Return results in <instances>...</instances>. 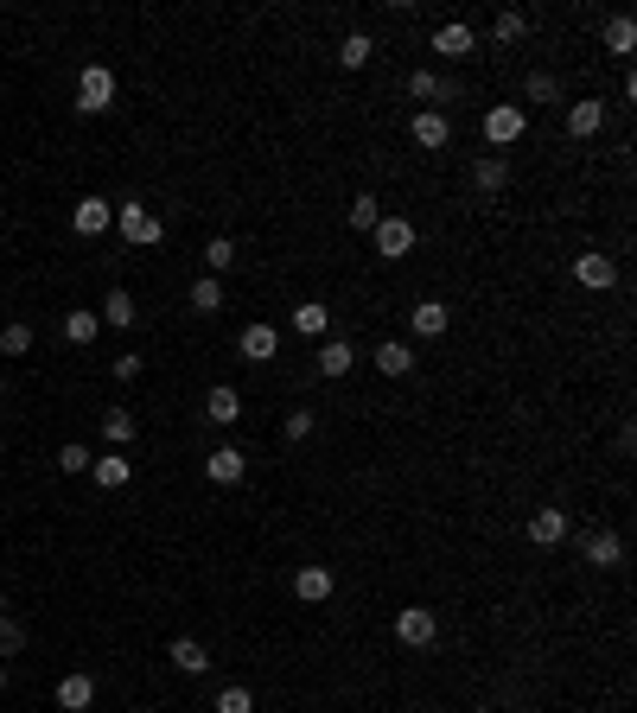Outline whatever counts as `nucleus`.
Listing matches in <instances>:
<instances>
[{
	"mask_svg": "<svg viewBox=\"0 0 637 713\" xmlns=\"http://www.w3.org/2000/svg\"><path fill=\"white\" fill-rule=\"evenodd\" d=\"M332 567H319V561H306V567H294V599L300 605H325V599H332Z\"/></svg>",
	"mask_w": 637,
	"mask_h": 713,
	"instance_id": "obj_10",
	"label": "nucleus"
},
{
	"mask_svg": "<svg viewBox=\"0 0 637 713\" xmlns=\"http://www.w3.org/2000/svg\"><path fill=\"white\" fill-rule=\"evenodd\" d=\"M115 102V71L109 64H83V77H77V109L83 115H102Z\"/></svg>",
	"mask_w": 637,
	"mask_h": 713,
	"instance_id": "obj_4",
	"label": "nucleus"
},
{
	"mask_svg": "<svg viewBox=\"0 0 637 713\" xmlns=\"http://www.w3.org/2000/svg\"><path fill=\"white\" fill-rule=\"evenodd\" d=\"M434 637H440V618L427 612V605H402V612H395V643H402V650H434Z\"/></svg>",
	"mask_w": 637,
	"mask_h": 713,
	"instance_id": "obj_2",
	"label": "nucleus"
},
{
	"mask_svg": "<svg viewBox=\"0 0 637 713\" xmlns=\"http://www.w3.org/2000/svg\"><path fill=\"white\" fill-rule=\"evenodd\" d=\"M344 223H351V230H376V223H383V198H376V191H357V198L344 204Z\"/></svg>",
	"mask_w": 637,
	"mask_h": 713,
	"instance_id": "obj_24",
	"label": "nucleus"
},
{
	"mask_svg": "<svg viewBox=\"0 0 637 713\" xmlns=\"http://www.w3.org/2000/svg\"><path fill=\"white\" fill-rule=\"evenodd\" d=\"M58 472H71V478H77V472H90V446H77V440H71V446H58Z\"/></svg>",
	"mask_w": 637,
	"mask_h": 713,
	"instance_id": "obj_38",
	"label": "nucleus"
},
{
	"mask_svg": "<svg viewBox=\"0 0 637 713\" xmlns=\"http://www.w3.org/2000/svg\"><path fill=\"white\" fill-rule=\"evenodd\" d=\"M96 319H102V325H115V332H128V325L141 319V306H134V293H128V287H109V293H102V312H96Z\"/></svg>",
	"mask_w": 637,
	"mask_h": 713,
	"instance_id": "obj_19",
	"label": "nucleus"
},
{
	"mask_svg": "<svg viewBox=\"0 0 637 713\" xmlns=\"http://www.w3.org/2000/svg\"><path fill=\"white\" fill-rule=\"evenodd\" d=\"M574 281L593 287V293H612V287H618V255H606V249L574 255Z\"/></svg>",
	"mask_w": 637,
	"mask_h": 713,
	"instance_id": "obj_5",
	"label": "nucleus"
},
{
	"mask_svg": "<svg viewBox=\"0 0 637 713\" xmlns=\"http://www.w3.org/2000/svg\"><path fill=\"white\" fill-rule=\"evenodd\" d=\"M96 332H102V319H96L90 306H71V312H64V338H71V344H96Z\"/></svg>",
	"mask_w": 637,
	"mask_h": 713,
	"instance_id": "obj_32",
	"label": "nucleus"
},
{
	"mask_svg": "<svg viewBox=\"0 0 637 713\" xmlns=\"http://www.w3.org/2000/svg\"><path fill=\"white\" fill-rule=\"evenodd\" d=\"M281 433H287V446H306L319 433V414L306 408V402H294V408H287V421H281Z\"/></svg>",
	"mask_w": 637,
	"mask_h": 713,
	"instance_id": "obj_28",
	"label": "nucleus"
},
{
	"mask_svg": "<svg viewBox=\"0 0 637 713\" xmlns=\"http://www.w3.org/2000/svg\"><path fill=\"white\" fill-rule=\"evenodd\" d=\"M325 325H332V306L325 300H300L294 306V332L300 338H325Z\"/></svg>",
	"mask_w": 637,
	"mask_h": 713,
	"instance_id": "obj_25",
	"label": "nucleus"
},
{
	"mask_svg": "<svg viewBox=\"0 0 637 713\" xmlns=\"http://www.w3.org/2000/svg\"><path fill=\"white\" fill-rule=\"evenodd\" d=\"M370 58H376V39H370V32H344V45H338V64H344V71H364Z\"/></svg>",
	"mask_w": 637,
	"mask_h": 713,
	"instance_id": "obj_29",
	"label": "nucleus"
},
{
	"mask_svg": "<svg viewBox=\"0 0 637 713\" xmlns=\"http://www.w3.org/2000/svg\"><path fill=\"white\" fill-rule=\"evenodd\" d=\"M408 96H415V102H440V77L434 71H408Z\"/></svg>",
	"mask_w": 637,
	"mask_h": 713,
	"instance_id": "obj_37",
	"label": "nucleus"
},
{
	"mask_svg": "<svg viewBox=\"0 0 637 713\" xmlns=\"http://www.w3.org/2000/svg\"><path fill=\"white\" fill-rule=\"evenodd\" d=\"M529 542L548 548V554H555V548L567 542V510H561V503H542V510L529 516Z\"/></svg>",
	"mask_w": 637,
	"mask_h": 713,
	"instance_id": "obj_9",
	"label": "nucleus"
},
{
	"mask_svg": "<svg viewBox=\"0 0 637 713\" xmlns=\"http://www.w3.org/2000/svg\"><path fill=\"white\" fill-rule=\"evenodd\" d=\"M370 357H376V370H383L389 382H395V376H408V370H415V344H402V338H383V344H376V351H370Z\"/></svg>",
	"mask_w": 637,
	"mask_h": 713,
	"instance_id": "obj_20",
	"label": "nucleus"
},
{
	"mask_svg": "<svg viewBox=\"0 0 637 713\" xmlns=\"http://www.w3.org/2000/svg\"><path fill=\"white\" fill-rule=\"evenodd\" d=\"M20 643H26L20 618H13V612H0V656H13V650H20Z\"/></svg>",
	"mask_w": 637,
	"mask_h": 713,
	"instance_id": "obj_39",
	"label": "nucleus"
},
{
	"mask_svg": "<svg viewBox=\"0 0 637 713\" xmlns=\"http://www.w3.org/2000/svg\"><path fill=\"white\" fill-rule=\"evenodd\" d=\"M134 376H141V357L122 351V357H115V382H134Z\"/></svg>",
	"mask_w": 637,
	"mask_h": 713,
	"instance_id": "obj_41",
	"label": "nucleus"
},
{
	"mask_svg": "<svg viewBox=\"0 0 637 713\" xmlns=\"http://www.w3.org/2000/svg\"><path fill=\"white\" fill-rule=\"evenodd\" d=\"M236 351H243V363H268L281 351V332H274V325H243V332H236Z\"/></svg>",
	"mask_w": 637,
	"mask_h": 713,
	"instance_id": "obj_13",
	"label": "nucleus"
},
{
	"mask_svg": "<svg viewBox=\"0 0 637 713\" xmlns=\"http://www.w3.org/2000/svg\"><path fill=\"white\" fill-rule=\"evenodd\" d=\"M357 370V344L351 338H332V344H319V357H313V376H325V382H344Z\"/></svg>",
	"mask_w": 637,
	"mask_h": 713,
	"instance_id": "obj_8",
	"label": "nucleus"
},
{
	"mask_svg": "<svg viewBox=\"0 0 637 713\" xmlns=\"http://www.w3.org/2000/svg\"><path fill=\"white\" fill-rule=\"evenodd\" d=\"M472 185L485 191V198H497V191L510 185V160H504V153H485V160H472Z\"/></svg>",
	"mask_w": 637,
	"mask_h": 713,
	"instance_id": "obj_22",
	"label": "nucleus"
},
{
	"mask_svg": "<svg viewBox=\"0 0 637 713\" xmlns=\"http://www.w3.org/2000/svg\"><path fill=\"white\" fill-rule=\"evenodd\" d=\"M523 32H529V20H523V13H516V7H504V13H497V20H491V39H497V45H516V39H523Z\"/></svg>",
	"mask_w": 637,
	"mask_h": 713,
	"instance_id": "obj_34",
	"label": "nucleus"
},
{
	"mask_svg": "<svg viewBox=\"0 0 637 713\" xmlns=\"http://www.w3.org/2000/svg\"><path fill=\"white\" fill-rule=\"evenodd\" d=\"M90 478L102 484V491H122V484L134 478V465L122 459V452H102V459H90Z\"/></svg>",
	"mask_w": 637,
	"mask_h": 713,
	"instance_id": "obj_23",
	"label": "nucleus"
},
{
	"mask_svg": "<svg viewBox=\"0 0 637 713\" xmlns=\"http://www.w3.org/2000/svg\"><path fill=\"white\" fill-rule=\"evenodd\" d=\"M236 262H243V249H236V236H211V242H204V268H211V274H230Z\"/></svg>",
	"mask_w": 637,
	"mask_h": 713,
	"instance_id": "obj_30",
	"label": "nucleus"
},
{
	"mask_svg": "<svg viewBox=\"0 0 637 713\" xmlns=\"http://www.w3.org/2000/svg\"><path fill=\"white\" fill-rule=\"evenodd\" d=\"M172 669H179V675H204V669H211V650H204L198 637H179V643H172Z\"/></svg>",
	"mask_w": 637,
	"mask_h": 713,
	"instance_id": "obj_26",
	"label": "nucleus"
},
{
	"mask_svg": "<svg viewBox=\"0 0 637 713\" xmlns=\"http://www.w3.org/2000/svg\"><path fill=\"white\" fill-rule=\"evenodd\" d=\"M408 141H415L421 153H440V147H453V121H446L440 109H421L415 121H408Z\"/></svg>",
	"mask_w": 637,
	"mask_h": 713,
	"instance_id": "obj_7",
	"label": "nucleus"
},
{
	"mask_svg": "<svg viewBox=\"0 0 637 713\" xmlns=\"http://www.w3.org/2000/svg\"><path fill=\"white\" fill-rule=\"evenodd\" d=\"M192 312H204V319L223 312V281H217V274H198V281H192Z\"/></svg>",
	"mask_w": 637,
	"mask_h": 713,
	"instance_id": "obj_33",
	"label": "nucleus"
},
{
	"mask_svg": "<svg viewBox=\"0 0 637 713\" xmlns=\"http://www.w3.org/2000/svg\"><path fill=\"white\" fill-rule=\"evenodd\" d=\"M32 351V325H0V357H26Z\"/></svg>",
	"mask_w": 637,
	"mask_h": 713,
	"instance_id": "obj_35",
	"label": "nucleus"
},
{
	"mask_svg": "<svg viewBox=\"0 0 637 713\" xmlns=\"http://www.w3.org/2000/svg\"><path fill=\"white\" fill-rule=\"evenodd\" d=\"M606 51H612V58H631V51H637V20H631V13H612V20H606Z\"/></svg>",
	"mask_w": 637,
	"mask_h": 713,
	"instance_id": "obj_27",
	"label": "nucleus"
},
{
	"mask_svg": "<svg viewBox=\"0 0 637 713\" xmlns=\"http://www.w3.org/2000/svg\"><path fill=\"white\" fill-rule=\"evenodd\" d=\"M472 713H497V707H472Z\"/></svg>",
	"mask_w": 637,
	"mask_h": 713,
	"instance_id": "obj_43",
	"label": "nucleus"
},
{
	"mask_svg": "<svg viewBox=\"0 0 637 713\" xmlns=\"http://www.w3.org/2000/svg\"><path fill=\"white\" fill-rule=\"evenodd\" d=\"M243 472H249L243 446H217L211 459H204V478H211V484H243Z\"/></svg>",
	"mask_w": 637,
	"mask_h": 713,
	"instance_id": "obj_17",
	"label": "nucleus"
},
{
	"mask_svg": "<svg viewBox=\"0 0 637 713\" xmlns=\"http://www.w3.org/2000/svg\"><path fill=\"white\" fill-rule=\"evenodd\" d=\"M90 701H96V675H90V669H71V675L58 682V707H64V713H83Z\"/></svg>",
	"mask_w": 637,
	"mask_h": 713,
	"instance_id": "obj_18",
	"label": "nucleus"
},
{
	"mask_svg": "<svg viewBox=\"0 0 637 713\" xmlns=\"http://www.w3.org/2000/svg\"><path fill=\"white\" fill-rule=\"evenodd\" d=\"M472 26L466 20H446V26H434V51H440V58H472Z\"/></svg>",
	"mask_w": 637,
	"mask_h": 713,
	"instance_id": "obj_21",
	"label": "nucleus"
},
{
	"mask_svg": "<svg viewBox=\"0 0 637 713\" xmlns=\"http://www.w3.org/2000/svg\"><path fill=\"white\" fill-rule=\"evenodd\" d=\"M0 688H7V663H0Z\"/></svg>",
	"mask_w": 637,
	"mask_h": 713,
	"instance_id": "obj_42",
	"label": "nucleus"
},
{
	"mask_svg": "<svg viewBox=\"0 0 637 713\" xmlns=\"http://www.w3.org/2000/svg\"><path fill=\"white\" fill-rule=\"evenodd\" d=\"M115 223V204L109 198H77V211H71V230L77 236H102Z\"/></svg>",
	"mask_w": 637,
	"mask_h": 713,
	"instance_id": "obj_16",
	"label": "nucleus"
},
{
	"mask_svg": "<svg viewBox=\"0 0 637 713\" xmlns=\"http://www.w3.org/2000/svg\"><path fill=\"white\" fill-rule=\"evenodd\" d=\"M599 128H606V102H599V96L567 102V134H574V141H593Z\"/></svg>",
	"mask_w": 637,
	"mask_h": 713,
	"instance_id": "obj_11",
	"label": "nucleus"
},
{
	"mask_svg": "<svg viewBox=\"0 0 637 713\" xmlns=\"http://www.w3.org/2000/svg\"><path fill=\"white\" fill-rule=\"evenodd\" d=\"M217 713H255V694H249L243 682H236V688H223V694H217Z\"/></svg>",
	"mask_w": 637,
	"mask_h": 713,
	"instance_id": "obj_36",
	"label": "nucleus"
},
{
	"mask_svg": "<svg viewBox=\"0 0 637 713\" xmlns=\"http://www.w3.org/2000/svg\"><path fill=\"white\" fill-rule=\"evenodd\" d=\"M478 128H485L491 147H510V141H523V134H529V115H523V102H491Z\"/></svg>",
	"mask_w": 637,
	"mask_h": 713,
	"instance_id": "obj_3",
	"label": "nucleus"
},
{
	"mask_svg": "<svg viewBox=\"0 0 637 713\" xmlns=\"http://www.w3.org/2000/svg\"><path fill=\"white\" fill-rule=\"evenodd\" d=\"M529 96H536V102H561V83L548 71H536V77H529Z\"/></svg>",
	"mask_w": 637,
	"mask_h": 713,
	"instance_id": "obj_40",
	"label": "nucleus"
},
{
	"mask_svg": "<svg viewBox=\"0 0 637 713\" xmlns=\"http://www.w3.org/2000/svg\"><path fill=\"white\" fill-rule=\"evenodd\" d=\"M587 561H593L599 573L625 567V535H618V529H593V535H587Z\"/></svg>",
	"mask_w": 637,
	"mask_h": 713,
	"instance_id": "obj_14",
	"label": "nucleus"
},
{
	"mask_svg": "<svg viewBox=\"0 0 637 713\" xmlns=\"http://www.w3.org/2000/svg\"><path fill=\"white\" fill-rule=\"evenodd\" d=\"M370 236H376V255H383V262H402V255H415V223H408V217H383Z\"/></svg>",
	"mask_w": 637,
	"mask_h": 713,
	"instance_id": "obj_6",
	"label": "nucleus"
},
{
	"mask_svg": "<svg viewBox=\"0 0 637 713\" xmlns=\"http://www.w3.org/2000/svg\"><path fill=\"white\" fill-rule=\"evenodd\" d=\"M408 325H415V338H446L453 306H446V300H415V306H408Z\"/></svg>",
	"mask_w": 637,
	"mask_h": 713,
	"instance_id": "obj_12",
	"label": "nucleus"
},
{
	"mask_svg": "<svg viewBox=\"0 0 637 713\" xmlns=\"http://www.w3.org/2000/svg\"><path fill=\"white\" fill-rule=\"evenodd\" d=\"M204 421H211V427H236V421H243V395H236L230 382H217V389L204 395Z\"/></svg>",
	"mask_w": 637,
	"mask_h": 713,
	"instance_id": "obj_15",
	"label": "nucleus"
},
{
	"mask_svg": "<svg viewBox=\"0 0 637 713\" xmlns=\"http://www.w3.org/2000/svg\"><path fill=\"white\" fill-rule=\"evenodd\" d=\"M134 433H141V421H134L128 408H102V440H109V446H128Z\"/></svg>",
	"mask_w": 637,
	"mask_h": 713,
	"instance_id": "obj_31",
	"label": "nucleus"
},
{
	"mask_svg": "<svg viewBox=\"0 0 637 713\" xmlns=\"http://www.w3.org/2000/svg\"><path fill=\"white\" fill-rule=\"evenodd\" d=\"M115 230H122V242H128V249H160V242H166V223L153 217L141 198L115 204Z\"/></svg>",
	"mask_w": 637,
	"mask_h": 713,
	"instance_id": "obj_1",
	"label": "nucleus"
}]
</instances>
